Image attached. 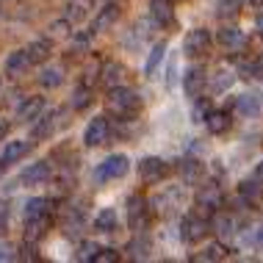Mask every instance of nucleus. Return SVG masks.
<instances>
[{
    "mask_svg": "<svg viewBox=\"0 0 263 263\" xmlns=\"http://www.w3.org/2000/svg\"><path fill=\"white\" fill-rule=\"evenodd\" d=\"M108 103H111V108L117 111L119 117H130V114H136L141 108V97L133 89H122V86L111 89Z\"/></svg>",
    "mask_w": 263,
    "mask_h": 263,
    "instance_id": "obj_1",
    "label": "nucleus"
},
{
    "mask_svg": "<svg viewBox=\"0 0 263 263\" xmlns=\"http://www.w3.org/2000/svg\"><path fill=\"white\" fill-rule=\"evenodd\" d=\"M127 169H130V161H127V155H108L100 166H97L95 172V180H117V177H125Z\"/></svg>",
    "mask_w": 263,
    "mask_h": 263,
    "instance_id": "obj_2",
    "label": "nucleus"
},
{
    "mask_svg": "<svg viewBox=\"0 0 263 263\" xmlns=\"http://www.w3.org/2000/svg\"><path fill=\"white\" fill-rule=\"evenodd\" d=\"M208 230H211V224L205 222L202 216L191 213V216H186L183 224H180V238L186 241V244H197V241H202L205 236H208Z\"/></svg>",
    "mask_w": 263,
    "mask_h": 263,
    "instance_id": "obj_3",
    "label": "nucleus"
},
{
    "mask_svg": "<svg viewBox=\"0 0 263 263\" xmlns=\"http://www.w3.org/2000/svg\"><path fill=\"white\" fill-rule=\"evenodd\" d=\"M111 139V122L105 117H95L86 127V133H83V141H86V147H100L105 141Z\"/></svg>",
    "mask_w": 263,
    "mask_h": 263,
    "instance_id": "obj_4",
    "label": "nucleus"
},
{
    "mask_svg": "<svg viewBox=\"0 0 263 263\" xmlns=\"http://www.w3.org/2000/svg\"><path fill=\"white\" fill-rule=\"evenodd\" d=\"M147 219H150V213H147V200L139 194H133L130 200H127V224H130V230H144Z\"/></svg>",
    "mask_w": 263,
    "mask_h": 263,
    "instance_id": "obj_5",
    "label": "nucleus"
},
{
    "mask_svg": "<svg viewBox=\"0 0 263 263\" xmlns=\"http://www.w3.org/2000/svg\"><path fill=\"white\" fill-rule=\"evenodd\" d=\"M28 153H31V141H25V139L6 141V147L0 150V169H6V166H11V163H17L20 158H25Z\"/></svg>",
    "mask_w": 263,
    "mask_h": 263,
    "instance_id": "obj_6",
    "label": "nucleus"
},
{
    "mask_svg": "<svg viewBox=\"0 0 263 263\" xmlns=\"http://www.w3.org/2000/svg\"><path fill=\"white\" fill-rule=\"evenodd\" d=\"M211 47V33L205 31V28H197V31H191L186 42H183V50H186V55H194V59H200V55L208 53Z\"/></svg>",
    "mask_w": 263,
    "mask_h": 263,
    "instance_id": "obj_7",
    "label": "nucleus"
},
{
    "mask_svg": "<svg viewBox=\"0 0 263 263\" xmlns=\"http://www.w3.org/2000/svg\"><path fill=\"white\" fill-rule=\"evenodd\" d=\"M139 175H141V180H144V183H161L163 177H166V163H163L161 158H155V155L141 158Z\"/></svg>",
    "mask_w": 263,
    "mask_h": 263,
    "instance_id": "obj_8",
    "label": "nucleus"
},
{
    "mask_svg": "<svg viewBox=\"0 0 263 263\" xmlns=\"http://www.w3.org/2000/svg\"><path fill=\"white\" fill-rule=\"evenodd\" d=\"M125 75H127V69L122 67V64L108 61V64H103V69H100V83L111 91L117 86H125Z\"/></svg>",
    "mask_w": 263,
    "mask_h": 263,
    "instance_id": "obj_9",
    "label": "nucleus"
},
{
    "mask_svg": "<svg viewBox=\"0 0 263 263\" xmlns=\"http://www.w3.org/2000/svg\"><path fill=\"white\" fill-rule=\"evenodd\" d=\"M194 202L202 213H213V211L222 208V191H219V186H202L200 191H197Z\"/></svg>",
    "mask_w": 263,
    "mask_h": 263,
    "instance_id": "obj_10",
    "label": "nucleus"
},
{
    "mask_svg": "<svg viewBox=\"0 0 263 263\" xmlns=\"http://www.w3.org/2000/svg\"><path fill=\"white\" fill-rule=\"evenodd\" d=\"M47 180H50V163L47 161L31 163V166L20 175V183H23V186H42V183H47Z\"/></svg>",
    "mask_w": 263,
    "mask_h": 263,
    "instance_id": "obj_11",
    "label": "nucleus"
},
{
    "mask_svg": "<svg viewBox=\"0 0 263 263\" xmlns=\"http://www.w3.org/2000/svg\"><path fill=\"white\" fill-rule=\"evenodd\" d=\"M219 42H222L227 50L241 53V50L247 47V33L241 31V28H236V25H227V28H222V31H219Z\"/></svg>",
    "mask_w": 263,
    "mask_h": 263,
    "instance_id": "obj_12",
    "label": "nucleus"
},
{
    "mask_svg": "<svg viewBox=\"0 0 263 263\" xmlns=\"http://www.w3.org/2000/svg\"><path fill=\"white\" fill-rule=\"evenodd\" d=\"M183 89H186L189 100L200 97L202 89H205V69H202V67H191L189 72L183 75Z\"/></svg>",
    "mask_w": 263,
    "mask_h": 263,
    "instance_id": "obj_13",
    "label": "nucleus"
},
{
    "mask_svg": "<svg viewBox=\"0 0 263 263\" xmlns=\"http://www.w3.org/2000/svg\"><path fill=\"white\" fill-rule=\"evenodd\" d=\"M119 20V6L117 3H105L100 14L95 17V23H91V33H103V31H108V28L114 25Z\"/></svg>",
    "mask_w": 263,
    "mask_h": 263,
    "instance_id": "obj_14",
    "label": "nucleus"
},
{
    "mask_svg": "<svg viewBox=\"0 0 263 263\" xmlns=\"http://www.w3.org/2000/svg\"><path fill=\"white\" fill-rule=\"evenodd\" d=\"M42 111H45V100H42V97H28V100L20 103L17 119L20 122H33V119L42 117Z\"/></svg>",
    "mask_w": 263,
    "mask_h": 263,
    "instance_id": "obj_15",
    "label": "nucleus"
},
{
    "mask_svg": "<svg viewBox=\"0 0 263 263\" xmlns=\"http://www.w3.org/2000/svg\"><path fill=\"white\" fill-rule=\"evenodd\" d=\"M25 50H28V59H31V64H45L47 59H50V53H53V42L47 39V36L33 39L31 45L25 47Z\"/></svg>",
    "mask_w": 263,
    "mask_h": 263,
    "instance_id": "obj_16",
    "label": "nucleus"
},
{
    "mask_svg": "<svg viewBox=\"0 0 263 263\" xmlns=\"http://www.w3.org/2000/svg\"><path fill=\"white\" fill-rule=\"evenodd\" d=\"M28 67H31V59H28V50H14L9 59H6V75L11 78H20L28 72Z\"/></svg>",
    "mask_w": 263,
    "mask_h": 263,
    "instance_id": "obj_17",
    "label": "nucleus"
},
{
    "mask_svg": "<svg viewBox=\"0 0 263 263\" xmlns=\"http://www.w3.org/2000/svg\"><path fill=\"white\" fill-rule=\"evenodd\" d=\"M150 14L158 25H172V0H150Z\"/></svg>",
    "mask_w": 263,
    "mask_h": 263,
    "instance_id": "obj_18",
    "label": "nucleus"
},
{
    "mask_svg": "<svg viewBox=\"0 0 263 263\" xmlns=\"http://www.w3.org/2000/svg\"><path fill=\"white\" fill-rule=\"evenodd\" d=\"M177 169H180L183 183H191V186H194L197 180H202V172H205V169H202V163L197 161V158H183Z\"/></svg>",
    "mask_w": 263,
    "mask_h": 263,
    "instance_id": "obj_19",
    "label": "nucleus"
},
{
    "mask_svg": "<svg viewBox=\"0 0 263 263\" xmlns=\"http://www.w3.org/2000/svg\"><path fill=\"white\" fill-rule=\"evenodd\" d=\"M205 122H208V130L219 136V133H227V130H230L233 119H230V114H227V111H213V108H211V114H208V119H205Z\"/></svg>",
    "mask_w": 263,
    "mask_h": 263,
    "instance_id": "obj_20",
    "label": "nucleus"
},
{
    "mask_svg": "<svg viewBox=\"0 0 263 263\" xmlns=\"http://www.w3.org/2000/svg\"><path fill=\"white\" fill-rule=\"evenodd\" d=\"M236 219H233V216H224V213H219V216L216 219H213V230H216V236L219 238H222V241H227V238H233V236H236Z\"/></svg>",
    "mask_w": 263,
    "mask_h": 263,
    "instance_id": "obj_21",
    "label": "nucleus"
},
{
    "mask_svg": "<svg viewBox=\"0 0 263 263\" xmlns=\"http://www.w3.org/2000/svg\"><path fill=\"white\" fill-rule=\"evenodd\" d=\"M47 227H50V219H47V213H45V216H36V219H28V222H25V238H28V241L42 238Z\"/></svg>",
    "mask_w": 263,
    "mask_h": 263,
    "instance_id": "obj_22",
    "label": "nucleus"
},
{
    "mask_svg": "<svg viewBox=\"0 0 263 263\" xmlns=\"http://www.w3.org/2000/svg\"><path fill=\"white\" fill-rule=\"evenodd\" d=\"M47 211H50V202H47L45 197H33V200H28V202H25V211H23V216H25V222H28V219L45 216Z\"/></svg>",
    "mask_w": 263,
    "mask_h": 263,
    "instance_id": "obj_23",
    "label": "nucleus"
},
{
    "mask_svg": "<svg viewBox=\"0 0 263 263\" xmlns=\"http://www.w3.org/2000/svg\"><path fill=\"white\" fill-rule=\"evenodd\" d=\"M95 227L100 233H114V230H117V211H114V208H103L100 213H97V219H95Z\"/></svg>",
    "mask_w": 263,
    "mask_h": 263,
    "instance_id": "obj_24",
    "label": "nucleus"
},
{
    "mask_svg": "<svg viewBox=\"0 0 263 263\" xmlns=\"http://www.w3.org/2000/svg\"><path fill=\"white\" fill-rule=\"evenodd\" d=\"M39 83H42L45 89H59L61 83H64V69H59V67H47V69H42Z\"/></svg>",
    "mask_w": 263,
    "mask_h": 263,
    "instance_id": "obj_25",
    "label": "nucleus"
},
{
    "mask_svg": "<svg viewBox=\"0 0 263 263\" xmlns=\"http://www.w3.org/2000/svg\"><path fill=\"white\" fill-rule=\"evenodd\" d=\"M59 125V114L50 117H39V125H33V139H47L53 133V127Z\"/></svg>",
    "mask_w": 263,
    "mask_h": 263,
    "instance_id": "obj_26",
    "label": "nucleus"
},
{
    "mask_svg": "<svg viewBox=\"0 0 263 263\" xmlns=\"http://www.w3.org/2000/svg\"><path fill=\"white\" fill-rule=\"evenodd\" d=\"M163 53H166V45L163 42H158V45H153V50H150V55H147V64H144V75L150 78L155 69H158V64L163 61Z\"/></svg>",
    "mask_w": 263,
    "mask_h": 263,
    "instance_id": "obj_27",
    "label": "nucleus"
},
{
    "mask_svg": "<svg viewBox=\"0 0 263 263\" xmlns=\"http://www.w3.org/2000/svg\"><path fill=\"white\" fill-rule=\"evenodd\" d=\"M236 114H241V117H255V114H258V97L255 95H241L236 100Z\"/></svg>",
    "mask_w": 263,
    "mask_h": 263,
    "instance_id": "obj_28",
    "label": "nucleus"
},
{
    "mask_svg": "<svg viewBox=\"0 0 263 263\" xmlns=\"http://www.w3.org/2000/svg\"><path fill=\"white\" fill-rule=\"evenodd\" d=\"M241 11V0H219L216 3V17L219 20H233Z\"/></svg>",
    "mask_w": 263,
    "mask_h": 263,
    "instance_id": "obj_29",
    "label": "nucleus"
},
{
    "mask_svg": "<svg viewBox=\"0 0 263 263\" xmlns=\"http://www.w3.org/2000/svg\"><path fill=\"white\" fill-rule=\"evenodd\" d=\"M224 258V247L222 244H208L202 252L194 255V260H222Z\"/></svg>",
    "mask_w": 263,
    "mask_h": 263,
    "instance_id": "obj_30",
    "label": "nucleus"
},
{
    "mask_svg": "<svg viewBox=\"0 0 263 263\" xmlns=\"http://www.w3.org/2000/svg\"><path fill=\"white\" fill-rule=\"evenodd\" d=\"M89 105H91V91L86 86H78L72 91V108L83 111V108H89Z\"/></svg>",
    "mask_w": 263,
    "mask_h": 263,
    "instance_id": "obj_31",
    "label": "nucleus"
},
{
    "mask_svg": "<svg viewBox=\"0 0 263 263\" xmlns=\"http://www.w3.org/2000/svg\"><path fill=\"white\" fill-rule=\"evenodd\" d=\"M241 197H244V200L247 202H250V205H258V200H260V189L258 186H255V183L252 180H244V183H241Z\"/></svg>",
    "mask_w": 263,
    "mask_h": 263,
    "instance_id": "obj_32",
    "label": "nucleus"
},
{
    "mask_svg": "<svg viewBox=\"0 0 263 263\" xmlns=\"http://www.w3.org/2000/svg\"><path fill=\"white\" fill-rule=\"evenodd\" d=\"M91 263H119V252L111 250V247H105V250L97 247V252L91 255Z\"/></svg>",
    "mask_w": 263,
    "mask_h": 263,
    "instance_id": "obj_33",
    "label": "nucleus"
},
{
    "mask_svg": "<svg viewBox=\"0 0 263 263\" xmlns=\"http://www.w3.org/2000/svg\"><path fill=\"white\" fill-rule=\"evenodd\" d=\"M194 122H205L208 119V114H211V103L205 100V97H194Z\"/></svg>",
    "mask_w": 263,
    "mask_h": 263,
    "instance_id": "obj_34",
    "label": "nucleus"
},
{
    "mask_svg": "<svg viewBox=\"0 0 263 263\" xmlns=\"http://www.w3.org/2000/svg\"><path fill=\"white\" fill-rule=\"evenodd\" d=\"M50 36H59V39H64V36H69V20L64 17V20H55V23H50Z\"/></svg>",
    "mask_w": 263,
    "mask_h": 263,
    "instance_id": "obj_35",
    "label": "nucleus"
},
{
    "mask_svg": "<svg viewBox=\"0 0 263 263\" xmlns=\"http://www.w3.org/2000/svg\"><path fill=\"white\" fill-rule=\"evenodd\" d=\"M91 36H95V33H91V31H83V33H75V36H72V50L78 53V50H86V47L91 45Z\"/></svg>",
    "mask_w": 263,
    "mask_h": 263,
    "instance_id": "obj_36",
    "label": "nucleus"
},
{
    "mask_svg": "<svg viewBox=\"0 0 263 263\" xmlns=\"http://www.w3.org/2000/svg\"><path fill=\"white\" fill-rule=\"evenodd\" d=\"M67 9H69L67 20H83V17H86V3H83V0H72Z\"/></svg>",
    "mask_w": 263,
    "mask_h": 263,
    "instance_id": "obj_37",
    "label": "nucleus"
},
{
    "mask_svg": "<svg viewBox=\"0 0 263 263\" xmlns=\"http://www.w3.org/2000/svg\"><path fill=\"white\" fill-rule=\"evenodd\" d=\"M233 83V75H227V72H216L213 75V81H211V86H213V91H224L227 86Z\"/></svg>",
    "mask_w": 263,
    "mask_h": 263,
    "instance_id": "obj_38",
    "label": "nucleus"
},
{
    "mask_svg": "<svg viewBox=\"0 0 263 263\" xmlns=\"http://www.w3.org/2000/svg\"><path fill=\"white\" fill-rule=\"evenodd\" d=\"M130 252H133V258H136V260H144L147 255H150V244H144V241H133Z\"/></svg>",
    "mask_w": 263,
    "mask_h": 263,
    "instance_id": "obj_39",
    "label": "nucleus"
},
{
    "mask_svg": "<svg viewBox=\"0 0 263 263\" xmlns=\"http://www.w3.org/2000/svg\"><path fill=\"white\" fill-rule=\"evenodd\" d=\"M20 255H17V247L14 244H0V260L3 263H9V260H17Z\"/></svg>",
    "mask_w": 263,
    "mask_h": 263,
    "instance_id": "obj_40",
    "label": "nucleus"
},
{
    "mask_svg": "<svg viewBox=\"0 0 263 263\" xmlns=\"http://www.w3.org/2000/svg\"><path fill=\"white\" fill-rule=\"evenodd\" d=\"M177 59L172 55V59H169V69H166V86H175V81H177Z\"/></svg>",
    "mask_w": 263,
    "mask_h": 263,
    "instance_id": "obj_41",
    "label": "nucleus"
},
{
    "mask_svg": "<svg viewBox=\"0 0 263 263\" xmlns=\"http://www.w3.org/2000/svg\"><path fill=\"white\" fill-rule=\"evenodd\" d=\"M6 224H9V208H6V202L0 200V233L6 230Z\"/></svg>",
    "mask_w": 263,
    "mask_h": 263,
    "instance_id": "obj_42",
    "label": "nucleus"
},
{
    "mask_svg": "<svg viewBox=\"0 0 263 263\" xmlns=\"http://www.w3.org/2000/svg\"><path fill=\"white\" fill-rule=\"evenodd\" d=\"M250 75H252V78H258V81H263V55H260V59H258V61L252 64Z\"/></svg>",
    "mask_w": 263,
    "mask_h": 263,
    "instance_id": "obj_43",
    "label": "nucleus"
},
{
    "mask_svg": "<svg viewBox=\"0 0 263 263\" xmlns=\"http://www.w3.org/2000/svg\"><path fill=\"white\" fill-rule=\"evenodd\" d=\"M97 252V247L95 244H83V252H78V258H83V260H91V255Z\"/></svg>",
    "mask_w": 263,
    "mask_h": 263,
    "instance_id": "obj_44",
    "label": "nucleus"
},
{
    "mask_svg": "<svg viewBox=\"0 0 263 263\" xmlns=\"http://www.w3.org/2000/svg\"><path fill=\"white\" fill-rule=\"evenodd\" d=\"M252 177H255V183H258V186H263V161L258 163V166H255V172H252Z\"/></svg>",
    "mask_w": 263,
    "mask_h": 263,
    "instance_id": "obj_45",
    "label": "nucleus"
},
{
    "mask_svg": "<svg viewBox=\"0 0 263 263\" xmlns=\"http://www.w3.org/2000/svg\"><path fill=\"white\" fill-rule=\"evenodd\" d=\"M255 28H258V33L263 36V14H258V20H255Z\"/></svg>",
    "mask_w": 263,
    "mask_h": 263,
    "instance_id": "obj_46",
    "label": "nucleus"
},
{
    "mask_svg": "<svg viewBox=\"0 0 263 263\" xmlns=\"http://www.w3.org/2000/svg\"><path fill=\"white\" fill-rule=\"evenodd\" d=\"M255 3V9H263V0H252Z\"/></svg>",
    "mask_w": 263,
    "mask_h": 263,
    "instance_id": "obj_47",
    "label": "nucleus"
},
{
    "mask_svg": "<svg viewBox=\"0 0 263 263\" xmlns=\"http://www.w3.org/2000/svg\"><path fill=\"white\" fill-rule=\"evenodd\" d=\"M0 86H3V83H0Z\"/></svg>",
    "mask_w": 263,
    "mask_h": 263,
    "instance_id": "obj_48",
    "label": "nucleus"
}]
</instances>
